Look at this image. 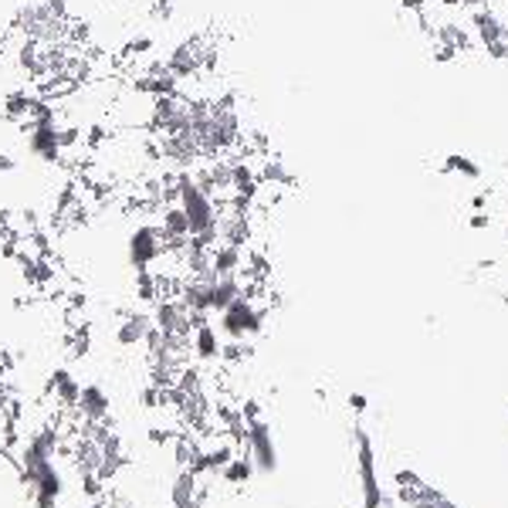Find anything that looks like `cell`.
Masks as SVG:
<instances>
[{
    "instance_id": "2e32d148",
    "label": "cell",
    "mask_w": 508,
    "mask_h": 508,
    "mask_svg": "<svg viewBox=\"0 0 508 508\" xmlns=\"http://www.w3.org/2000/svg\"><path fill=\"white\" fill-rule=\"evenodd\" d=\"M14 169H18V156L0 150V176H7V173H14Z\"/></svg>"
},
{
    "instance_id": "8992f818",
    "label": "cell",
    "mask_w": 508,
    "mask_h": 508,
    "mask_svg": "<svg viewBox=\"0 0 508 508\" xmlns=\"http://www.w3.org/2000/svg\"><path fill=\"white\" fill-rule=\"evenodd\" d=\"M152 332V312L146 305H139V309H119L115 312V342L122 346V349H139V346H146V336Z\"/></svg>"
},
{
    "instance_id": "9c48e42d",
    "label": "cell",
    "mask_w": 508,
    "mask_h": 508,
    "mask_svg": "<svg viewBox=\"0 0 508 508\" xmlns=\"http://www.w3.org/2000/svg\"><path fill=\"white\" fill-rule=\"evenodd\" d=\"M75 414L85 424H113V400H109L102 383H82V396H78Z\"/></svg>"
},
{
    "instance_id": "4fadbf2b",
    "label": "cell",
    "mask_w": 508,
    "mask_h": 508,
    "mask_svg": "<svg viewBox=\"0 0 508 508\" xmlns=\"http://www.w3.org/2000/svg\"><path fill=\"white\" fill-rule=\"evenodd\" d=\"M441 173H454V176H465V180H481V167L471 160L468 152H448Z\"/></svg>"
},
{
    "instance_id": "8fae6325",
    "label": "cell",
    "mask_w": 508,
    "mask_h": 508,
    "mask_svg": "<svg viewBox=\"0 0 508 508\" xmlns=\"http://www.w3.org/2000/svg\"><path fill=\"white\" fill-rule=\"evenodd\" d=\"M31 102H35V89H31V85L11 89V92L4 95V102H0L4 119H7V122H18V126H24V122H27V113H31Z\"/></svg>"
},
{
    "instance_id": "3957f363",
    "label": "cell",
    "mask_w": 508,
    "mask_h": 508,
    "mask_svg": "<svg viewBox=\"0 0 508 508\" xmlns=\"http://www.w3.org/2000/svg\"><path fill=\"white\" fill-rule=\"evenodd\" d=\"M353 444H356V478L359 491H363V508H394V498L383 491V481H379L373 437L363 427H356L353 431Z\"/></svg>"
},
{
    "instance_id": "6da1fadb",
    "label": "cell",
    "mask_w": 508,
    "mask_h": 508,
    "mask_svg": "<svg viewBox=\"0 0 508 508\" xmlns=\"http://www.w3.org/2000/svg\"><path fill=\"white\" fill-rule=\"evenodd\" d=\"M75 24V14L68 0H24L14 7L7 20V31L14 38H31L41 44H55L68 38V27Z\"/></svg>"
},
{
    "instance_id": "277c9868",
    "label": "cell",
    "mask_w": 508,
    "mask_h": 508,
    "mask_svg": "<svg viewBox=\"0 0 508 508\" xmlns=\"http://www.w3.org/2000/svg\"><path fill=\"white\" fill-rule=\"evenodd\" d=\"M163 254H167V241H163L156 221H143L132 227L126 238V262L132 271H150Z\"/></svg>"
},
{
    "instance_id": "d6986e66",
    "label": "cell",
    "mask_w": 508,
    "mask_h": 508,
    "mask_svg": "<svg viewBox=\"0 0 508 508\" xmlns=\"http://www.w3.org/2000/svg\"><path fill=\"white\" fill-rule=\"evenodd\" d=\"M471 210H488V193H474L471 197Z\"/></svg>"
},
{
    "instance_id": "52a82bcc",
    "label": "cell",
    "mask_w": 508,
    "mask_h": 508,
    "mask_svg": "<svg viewBox=\"0 0 508 508\" xmlns=\"http://www.w3.org/2000/svg\"><path fill=\"white\" fill-rule=\"evenodd\" d=\"M245 451L251 454V461H254L258 474H275V471H278V448H275V437H271L268 420H254V424H247Z\"/></svg>"
},
{
    "instance_id": "e0dca14e",
    "label": "cell",
    "mask_w": 508,
    "mask_h": 508,
    "mask_svg": "<svg viewBox=\"0 0 508 508\" xmlns=\"http://www.w3.org/2000/svg\"><path fill=\"white\" fill-rule=\"evenodd\" d=\"M471 231H485V227H491V217H488V210H474L471 214V221H468Z\"/></svg>"
},
{
    "instance_id": "30bf717a",
    "label": "cell",
    "mask_w": 508,
    "mask_h": 508,
    "mask_svg": "<svg viewBox=\"0 0 508 508\" xmlns=\"http://www.w3.org/2000/svg\"><path fill=\"white\" fill-rule=\"evenodd\" d=\"M221 349H224V339L217 332V325L210 319H200L190 332V353L197 363H217L221 359Z\"/></svg>"
},
{
    "instance_id": "ba28073f",
    "label": "cell",
    "mask_w": 508,
    "mask_h": 508,
    "mask_svg": "<svg viewBox=\"0 0 508 508\" xmlns=\"http://www.w3.org/2000/svg\"><path fill=\"white\" fill-rule=\"evenodd\" d=\"M210 478H200L190 468H176L173 481H169V508H200L207 498V485Z\"/></svg>"
},
{
    "instance_id": "9a60e30c",
    "label": "cell",
    "mask_w": 508,
    "mask_h": 508,
    "mask_svg": "<svg viewBox=\"0 0 508 508\" xmlns=\"http://www.w3.org/2000/svg\"><path fill=\"white\" fill-rule=\"evenodd\" d=\"M173 14H176V0H150L152 20H169Z\"/></svg>"
},
{
    "instance_id": "ac0fdd59",
    "label": "cell",
    "mask_w": 508,
    "mask_h": 508,
    "mask_svg": "<svg viewBox=\"0 0 508 508\" xmlns=\"http://www.w3.org/2000/svg\"><path fill=\"white\" fill-rule=\"evenodd\" d=\"M366 403H370V400H366L363 394L349 396V410H353V414H366Z\"/></svg>"
},
{
    "instance_id": "7c38bea8",
    "label": "cell",
    "mask_w": 508,
    "mask_h": 508,
    "mask_svg": "<svg viewBox=\"0 0 508 508\" xmlns=\"http://www.w3.org/2000/svg\"><path fill=\"white\" fill-rule=\"evenodd\" d=\"M254 474H258V468H254L251 454L241 448V451H238L234 457H231V461H227V468L221 471L217 478H221L224 485H231V488H245V485L251 481V478H254Z\"/></svg>"
},
{
    "instance_id": "5bb4252c",
    "label": "cell",
    "mask_w": 508,
    "mask_h": 508,
    "mask_svg": "<svg viewBox=\"0 0 508 508\" xmlns=\"http://www.w3.org/2000/svg\"><path fill=\"white\" fill-rule=\"evenodd\" d=\"M431 44V58L437 61V65H451V61H457V51H454L451 44H441V41H427Z\"/></svg>"
},
{
    "instance_id": "5b68a950",
    "label": "cell",
    "mask_w": 508,
    "mask_h": 508,
    "mask_svg": "<svg viewBox=\"0 0 508 508\" xmlns=\"http://www.w3.org/2000/svg\"><path fill=\"white\" fill-rule=\"evenodd\" d=\"M20 136H24V146H27V152H31L35 160L48 163V167H61V163H65V150H61V119L24 126Z\"/></svg>"
},
{
    "instance_id": "7a4b0ae2",
    "label": "cell",
    "mask_w": 508,
    "mask_h": 508,
    "mask_svg": "<svg viewBox=\"0 0 508 508\" xmlns=\"http://www.w3.org/2000/svg\"><path fill=\"white\" fill-rule=\"evenodd\" d=\"M271 316V309L264 301H254L241 295L238 301H231L224 312L217 316V332L227 342H251L254 336L264 332V322Z\"/></svg>"
},
{
    "instance_id": "ffe728a7",
    "label": "cell",
    "mask_w": 508,
    "mask_h": 508,
    "mask_svg": "<svg viewBox=\"0 0 508 508\" xmlns=\"http://www.w3.org/2000/svg\"><path fill=\"white\" fill-rule=\"evenodd\" d=\"M7 379H11V370H7V366H4V363H0V387H4V383H7Z\"/></svg>"
}]
</instances>
